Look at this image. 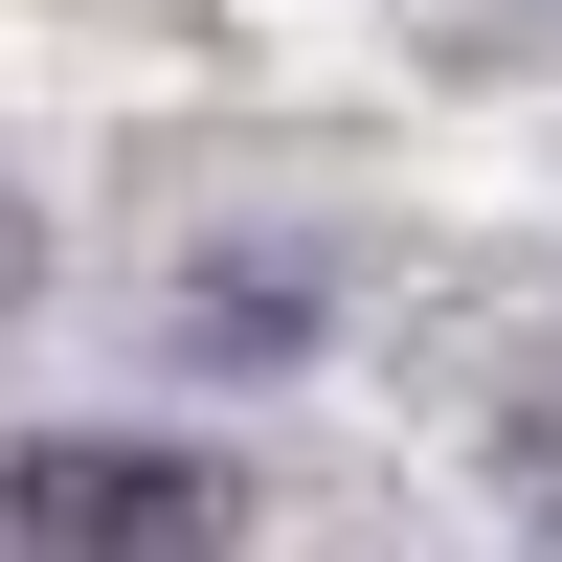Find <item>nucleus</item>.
Wrapping results in <instances>:
<instances>
[{"label":"nucleus","instance_id":"f257e3e1","mask_svg":"<svg viewBox=\"0 0 562 562\" xmlns=\"http://www.w3.org/2000/svg\"><path fill=\"white\" fill-rule=\"evenodd\" d=\"M0 518H23V540H225L248 495H225L203 450H23Z\"/></svg>","mask_w":562,"mask_h":562}]
</instances>
